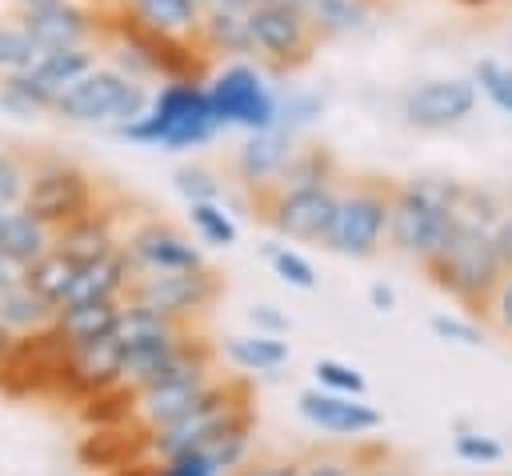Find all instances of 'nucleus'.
Returning <instances> with one entry per match:
<instances>
[{"mask_svg": "<svg viewBox=\"0 0 512 476\" xmlns=\"http://www.w3.org/2000/svg\"><path fill=\"white\" fill-rule=\"evenodd\" d=\"M424 276L448 292L472 320L488 312V300L492 292L500 288L504 280V264L496 256V244H492V228H476V224H460L452 220L444 240L436 244L432 256L420 260Z\"/></svg>", "mask_w": 512, "mask_h": 476, "instance_id": "1", "label": "nucleus"}, {"mask_svg": "<svg viewBox=\"0 0 512 476\" xmlns=\"http://www.w3.org/2000/svg\"><path fill=\"white\" fill-rule=\"evenodd\" d=\"M132 144L148 148H168V152H188L208 144L220 132V120L208 104L204 80H164L160 92L148 100V108L116 128Z\"/></svg>", "mask_w": 512, "mask_h": 476, "instance_id": "2", "label": "nucleus"}, {"mask_svg": "<svg viewBox=\"0 0 512 476\" xmlns=\"http://www.w3.org/2000/svg\"><path fill=\"white\" fill-rule=\"evenodd\" d=\"M456 192H460L456 180H428V176L392 184V212H388L392 248L412 260L432 256L452 224Z\"/></svg>", "mask_w": 512, "mask_h": 476, "instance_id": "3", "label": "nucleus"}, {"mask_svg": "<svg viewBox=\"0 0 512 476\" xmlns=\"http://www.w3.org/2000/svg\"><path fill=\"white\" fill-rule=\"evenodd\" d=\"M72 340L52 320L44 328L12 336L0 360V392L8 396H64L68 392Z\"/></svg>", "mask_w": 512, "mask_h": 476, "instance_id": "4", "label": "nucleus"}, {"mask_svg": "<svg viewBox=\"0 0 512 476\" xmlns=\"http://www.w3.org/2000/svg\"><path fill=\"white\" fill-rule=\"evenodd\" d=\"M388 212H392V184L364 176L352 180L340 196H336V216L332 228L324 236V248L348 260H368L380 252L384 236H388Z\"/></svg>", "mask_w": 512, "mask_h": 476, "instance_id": "5", "label": "nucleus"}, {"mask_svg": "<svg viewBox=\"0 0 512 476\" xmlns=\"http://www.w3.org/2000/svg\"><path fill=\"white\" fill-rule=\"evenodd\" d=\"M148 88L120 72L116 64H96L92 72H84L60 100H56V116L60 120H72V124H128L136 120L144 108H148Z\"/></svg>", "mask_w": 512, "mask_h": 476, "instance_id": "6", "label": "nucleus"}, {"mask_svg": "<svg viewBox=\"0 0 512 476\" xmlns=\"http://www.w3.org/2000/svg\"><path fill=\"white\" fill-rule=\"evenodd\" d=\"M220 296H224V276L208 264H196V268H172V272H132L120 300L160 312L168 320L192 324V316H204Z\"/></svg>", "mask_w": 512, "mask_h": 476, "instance_id": "7", "label": "nucleus"}, {"mask_svg": "<svg viewBox=\"0 0 512 476\" xmlns=\"http://www.w3.org/2000/svg\"><path fill=\"white\" fill-rule=\"evenodd\" d=\"M208 104L220 120V128H240V132H260L276 124L280 96L264 80V72L248 60H228L216 72L204 76Z\"/></svg>", "mask_w": 512, "mask_h": 476, "instance_id": "8", "label": "nucleus"}, {"mask_svg": "<svg viewBox=\"0 0 512 476\" xmlns=\"http://www.w3.org/2000/svg\"><path fill=\"white\" fill-rule=\"evenodd\" d=\"M336 184H268L256 188V216L272 224L288 240H316L324 244L332 216H336Z\"/></svg>", "mask_w": 512, "mask_h": 476, "instance_id": "9", "label": "nucleus"}, {"mask_svg": "<svg viewBox=\"0 0 512 476\" xmlns=\"http://www.w3.org/2000/svg\"><path fill=\"white\" fill-rule=\"evenodd\" d=\"M248 32H252L256 56L280 72L308 64L320 44V32L308 20L304 4H292V0H256L248 8Z\"/></svg>", "mask_w": 512, "mask_h": 476, "instance_id": "10", "label": "nucleus"}, {"mask_svg": "<svg viewBox=\"0 0 512 476\" xmlns=\"http://www.w3.org/2000/svg\"><path fill=\"white\" fill-rule=\"evenodd\" d=\"M96 196H100V188L84 168L64 164V160H48V164L32 168V180H28V192H24L20 208L32 212L40 224H48L56 232L72 220L92 216Z\"/></svg>", "mask_w": 512, "mask_h": 476, "instance_id": "11", "label": "nucleus"}, {"mask_svg": "<svg viewBox=\"0 0 512 476\" xmlns=\"http://www.w3.org/2000/svg\"><path fill=\"white\" fill-rule=\"evenodd\" d=\"M100 64V52L96 44H76V48H56V52H40L32 68L16 72V76H4V84H12L36 112H52L56 100L84 76Z\"/></svg>", "mask_w": 512, "mask_h": 476, "instance_id": "12", "label": "nucleus"}, {"mask_svg": "<svg viewBox=\"0 0 512 476\" xmlns=\"http://www.w3.org/2000/svg\"><path fill=\"white\" fill-rule=\"evenodd\" d=\"M400 112L412 128L448 132L476 112V84L464 76H436L420 80L400 96Z\"/></svg>", "mask_w": 512, "mask_h": 476, "instance_id": "13", "label": "nucleus"}, {"mask_svg": "<svg viewBox=\"0 0 512 476\" xmlns=\"http://www.w3.org/2000/svg\"><path fill=\"white\" fill-rule=\"evenodd\" d=\"M24 32L40 52L56 48H76V44H96L100 40V4L96 0H56L36 12H16Z\"/></svg>", "mask_w": 512, "mask_h": 476, "instance_id": "14", "label": "nucleus"}, {"mask_svg": "<svg viewBox=\"0 0 512 476\" xmlns=\"http://www.w3.org/2000/svg\"><path fill=\"white\" fill-rule=\"evenodd\" d=\"M128 256L136 264V272H172V268H196L200 248L192 244V236H184L176 224L168 220H144L140 228H132L128 236Z\"/></svg>", "mask_w": 512, "mask_h": 476, "instance_id": "15", "label": "nucleus"}, {"mask_svg": "<svg viewBox=\"0 0 512 476\" xmlns=\"http://www.w3.org/2000/svg\"><path fill=\"white\" fill-rule=\"evenodd\" d=\"M76 456H80V464L92 468V472H96V468H100V472L124 468V464H132V460L152 456V428H148L140 416L120 420V424H100V428H92V432L80 440Z\"/></svg>", "mask_w": 512, "mask_h": 476, "instance_id": "16", "label": "nucleus"}, {"mask_svg": "<svg viewBox=\"0 0 512 476\" xmlns=\"http://www.w3.org/2000/svg\"><path fill=\"white\" fill-rule=\"evenodd\" d=\"M124 380V344L116 340V332L72 344V364H68V400H84L92 392H104L112 384Z\"/></svg>", "mask_w": 512, "mask_h": 476, "instance_id": "17", "label": "nucleus"}, {"mask_svg": "<svg viewBox=\"0 0 512 476\" xmlns=\"http://www.w3.org/2000/svg\"><path fill=\"white\" fill-rule=\"evenodd\" d=\"M292 152H296L292 132H284L280 124H272V128L248 132V140L232 156V172H236V180L248 192H256V188H268V184L280 180V172L292 160Z\"/></svg>", "mask_w": 512, "mask_h": 476, "instance_id": "18", "label": "nucleus"}, {"mask_svg": "<svg viewBox=\"0 0 512 476\" xmlns=\"http://www.w3.org/2000/svg\"><path fill=\"white\" fill-rule=\"evenodd\" d=\"M300 416L336 436H364V432L380 428V412L368 408L364 396H344V392H328V388L300 392Z\"/></svg>", "mask_w": 512, "mask_h": 476, "instance_id": "19", "label": "nucleus"}, {"mask_svg": "<svg viewBox=\"0 0 512 476\" xmlns=\"http://www.w3.org/2000/svg\"><path fill=\"white\" fill-rule=\"evenodd\" d=\"M208 388H212V376H188V380H168V384L140 388V396H136V416H140L152 432H160V428H168V424L192 416V412L204 404Z\"/></svg>", "mask_w": 512, "mask_h": 476, "instance_id": "20", "label": "nucleus"}, {"mask_svg": "<svg viewBox=\"0 0 512 476\" xmlns=\"http://www.w3.org/2000/svg\"><path fill=\"white\" fill-rule=\"evenodd\" d=\"M184 332H192V324L168 320V316L148 312V308H136V304H124V308H120V320H116V340L124 344V356L160 352V348H168L172 340H180Z\"/></svg>", "mask_w": 512, "mask_h": 476, "instance_id": "21", "label": "nucleus"}, {"mask_svg": "<svg viewBox=\"0 0 512 476\" xmlns=\"http://www.w3.org/2000/svg\"><path fill=\"white\" fill-rule=\"evenodd\" d=\"M196 40L204 52H224V56H256L252 48V32H248V8L236 4H212L200 16Z\"/></svg>", "mask_w": 512, "mask_h": 476, "instance_id": "22", "label": "nucleus"}, {"mask_svg": "<svg viewBox=\"0 0 512 476\" xmlns=\"http://www.w3.org/2000/svg\"><path fill=\"white\" fill-rule=\"evenodd\" d=\"M52 248H60L64 256H72L76 264H92V260H100L104 252H112V248H120V244H116V232H112V224H108V212L96 208L92 216L56 228V232H52Z\"/></svg>", "mask_w": 512, "mask_h": 476, "instance_id": "23", "label": "nucleus"}, {"mask_svg": "<svg viewBox=\"0 0 512 476\" xmlns=\"http://www.w3.org/2000/svg\"><path fill=\"white\" fill-rule=\"evenodd\" d=\"M52 248V228L40 224L32 212L24 208H8L4 220H0V256L28 268L32 260H40L44 252Z\"/></svg>", "mask_w": 512, "mask_h": 476, "instance_id": "24", "label": "nucleus"}, {"mask_svg": "<svg viewBox=\"0 0 512 476\" xmlns=\"http://www.w3.org/2000/svg\"><path fill=\"white\" fill-rule=\"evenodd\" d=\"M120 4L136 24L164 32V36H196L200 16H204L196 0H120Z\"/></svg>", "mask_w": 512, "mask_h": 476, "instance_id": "25", "label": "nucleus"}, {"mask_svg": "<svg viewBox=\"0 0 512 476\" xmlns=\"http://www.w3.org/2000/svg\"><path fill=\"white\" fill-rule=\"evenodd\" d=\"M80 268H84V264H76V260H72V256H64L60 248H48L40 260H32V264L24 268V284H28L36 296H44L52 308H60V304H64V296L72 292V284H76Z\"/></svg>", "mask_w": 512, "mask_h": 476, "instance_id": "26", "label": "nucleus"}, {"mask_svg": "<svg viewBox=\"0 0 512 476\" xmlns=\"http://www.w3.org/2000/svg\"><path fill=\"white\" fill-rule=\"evenodd\" d=\"M120 308H124V300H88V304L60 308V312H56V324L64 328V336H68L72 344H84V340H96V336L116 332Z\"/></svg>", "mask_w": 512, "mask_h": 476, "instance_id": "27", "label": "nucleus"}, {"mask_svg": "<svg viewBox=\"0 0 512 476\" xmlns=\"http://www.w3.org/2000/svg\"><path fill=\"white\" fill-rule=\"evenodd\" d=\"M52 320H56V308H52L44 296H36L24 280L0 292V324H4V328H12V332H32V328H44V324H52Z\"/></svg>", "mask_w": 512, "mask_h": 476, "instance_id": "28", "label": "nucleus"}, {"mask_svg": "<svg viewBox=\"0 0 512 476\" xmlns=\"http://www.w3.org/2000/svg\"><path fill=\"white\" fill-rule=\"evenodd\" d=\"M228 360L244 372H272L288 360V344L276 332H256V336H228L224 344Z\"/></svg>", "mask_w": 512, "mask_h": 476, "instance_id": "29", "label": "nucleus"}, {"mask_svg": "<svg viewBox=\"0 0 512 476\" xmlns=\"http://www.w3.org/2000/svg\"><path fill=\"white\" fill-rule=\"evenodd\" d=\"M304 12L320 36H348L368 24L364 0H304Z\"/></svg>", "mask_w": 512, "mask_h": 476, "instance_id": "30", "label": "nucleus"}, {"mask_svg": "<svg viewBox=\"0 0 512 476\" xmlns=\"http://www.w3.org/2000/svg\"><path fill=\"white\" fill-rule=\"evenodd\" d=\"M136 396H140V392H136V384L120 380V384H112V388H104V392L84 396V400H80V416H84L92 428L132 420V416H136Z\"/></svg>", "mask_w": 512, "mask_h": 476, "instance_id": "31", "label": "nucleus"}, {"mask_svg": "<svg viewBox=\"0 0 512 476\" xmlns=\"http://www.w3.org/2000/svg\"><path fill=\"white\" fill-rule=\"evenodd\" d=\"M188 220H192L196 236L204 244H216V248H232L236 236H240L236 224H232V216L220 208V200H196V204H188Z\"/></svg>", "mask_w": 512, "mask_h": 476, "instance_id": "32", "label": "nucleus"}, {"mask_svg": "<svg viewBox=\"0 0 512 476\" xmlns=\"http://www.w3.org/2000/svg\"><path fill=\"white\" fill-rule=\"evenodd\" d=\"M36 56H40V48L24 32V24L20 20H0V80L32 68Z\"/></svg>", "mask_w": 512, "mask_h": 476, "instance_id": "33", "label": "nucleus"}, {"mask_svg": "<svg viewBox=\"0 0 512 476\" xmlns=\"http://www.w3.org/2000/svg\"><path fill=\"white\" fill-rule=\"evenodd\" d=\"M472 84H476V92H484L504 116H512V64L480 60V64L472 68Z\"/></svg>", "mask_w": 512, "mask_h": 476, "instance_id": "34", "label": "nucleus"}, {"mask_svg": "<svg viewBox=\"0 0 512 476\" xmlns=\"http://www.w3.org/2000/svg\"><path fill=\"white\" fill-rule=\"evenodd\" d=\"M28 180H32V168L24 164V156H16L12 148H0V204L4 208H20Z\"/></svg>", "mask_w": 512, "mask_h": 476, "instance_id": "35", "label": "nucleus"}, {"mask_svg": "<svg viewBox=\"0 0 512 476\" xmlns=\"http://www.w3.org/2000/svg\"><path fill=\"white\" fill-rule=\"evenodd\" d=\"M312 372H316V380H320V388H328V392H344V396H364V376L352 368V364H344V360H332V356H324V360H316L312 364Z\"/></svg>", "mask_w": 512, "mask_h": 476, "instance_id": "36", "label": "nucleus"}, {"mask_svg": "<svg viewBox=\"0 0 512 476\" xmlns=\"http://www.w3.org/2000/svg\"><path fill=\"white\" fill-rule=\"evenodd\" d=\"M324 112V100L320 96H308V92H292L288 100H280V112H276V124L284 128V132H300L304 124H312L316 116Z\"/></svg>", "mask_w": 512, "mask_h": 476, "instance_id": "37", "label": "nucleus"}, {"mask_svg": "<svg viewBox=\"0 0 512 476\" xmlns=\"http://www.w3.org/2000/svg\"><path fill=\"white\" fill-rule=\"evenodd\" d=\"M268 260H272V268H276V276L284 280V284H292V288H316V268L300 256V252H292V248H268Z\"/></svg>", "mask_w": 512, "mask_h": 476, "instance_id": "38", "label": "nucleus"}, {"mask_svg": "<svg viewBox=\"0 0 512 476\" xmlns=\"http://www.w3.org/2000/svg\"><path fill=\"white\" fill-rule=\"evenodd\" d=\"M176 192L188 204H196V200H220V180L208 168H200V164H184V168H176Z\"/></svg>", "mask_w": 512, "mask_h": 476, "instance_id": "39", "label": "nucleus"}, {"mask_svg": "<svg viewBox=\"0 0 512 476\" xmlns=\"http://www.w3.org/2000/svg\"><path fill=\"white\" fill-rule=\"evenodd\" d=\"M456 456L468 464H500L504 460V444L480 432H460L456 436Z\"/></svg>", "mask_w": 512, "mask_h": 476, "instance_id": "40", "label": "nucleus"}, {"mask_svg": "<svg viewBox=\"0 0 512 476\" xmlns=\"http://www.w3.org/2000/svg\"><path fill=\"white\" fill-rule=\"evenodd\" d=\"M484 324H488V328H496L500 336H508V340H512V272H504L500 288L492 292L488 312H484Z\"/></svg>", "mask_w": 512, "mask_h": 476, "instance_id": "41", "label": "nucleus"}, {"mask_svg": "<svg viewBox=\"0 0 512 476\" xmlns=\"http://www.w3.org/2000/svg\"><path fill=\"white\" fill-rule=\"evenodd\" d=\"M160 460V456H156ZM156 476H220V468L204 456V452H184V456H168L160 460Z\"/></svg>", "mask_w": 512, "mask_h": 476, "instance_id": "42", "label": "nucleus"}, {"mask_svg": "<svg viewBox=\"0 0 512 476\" xmlns=\"http://www.w3.org/2000/svg\"><path fill=\"white\" fill-rule=\"evenodd\" d=\"M224 476H300V460L292 456H264V460H240Z\"/></svg>", "mask_w": 512, "mask_h": 476, "instance_id": "43", "label": "nucleus"}, {"mask_svg": "<svg viewBox=\"0 0 512 476\" xmlns=\"http://www.w3.org/2000/svg\"><path fill=\"white\" fill-rule=\"evenodd\" d=\"M432 332L444 336V340L468 344V348H476V344L484 340V332L472 324V316H468V320H456V316H432Z\"/></svg>", "mask_w": 512, "mask_h": 476, "instance_id": "44", "label": "nucleus"}, {"mask_svg": "<svg viewBox=\"0 0 512 476\" xmlns=\"http://www.w3.org/2000/svg\"><path fill=\"white\" fill-rule=\"evenodd\" d=\"M300 476H352L348 456H328V452H312L300 460Z\"/></svg>", "mask_w": 512, "mask_h": 476, "instance_id": "45", "label": "nucleus"}, {"mask_svg": "<svg viewBox=\"0 0 512 476\" xmlns=\"http://www.w3.org/2000/svg\"><path fill=\"white\" fill-rule=\"evenodd\" d=\"M492 244H496V256H500L504 272H512V216H500L492 224Z\"/></svg>", "mask_w": 512, "mask_h": 476, "instance_id": "46", "label": "nucleus"}, {"mask_svg": "<svg viewBox=\"0 0 512 476\" xmlns=\"http://www.w3.org/2000/svg\"><path fill=\"white\" fill-rule=\"evenodd\" d=\"M156 468H160V460H132V464H124V468H112L108 476H156Z\"/></svg>", "mask_w": 512, "mask_h": 476, "instance_id": "47", "label": "nucleus"}, {"mask_svg": "<svg viewBox=\"0 0 512 476\" xmlns=\"http://www.w3.org/2000/svg\"><path fill=\"white\" fill-rule=\"evenodd\" d=\"M252 324H264V328H272V332H284V328H288V320L276 316L268 304H264V308H252Z\"/></svg>", "mask_w": 512, "mask_h": 476, "instance_id": "48", "label": "nucleus"}, {"mask_svg": "<svg viewBox=\"0 0 512 476\" xmlns=\"http://www.w3.org/2000/svg\"><path fill=\"white\" fill-rule=\"evenodd\" d=\"M372 304H376L380 312H388V308H392V292H388V288H380V284H372Z\"/></svg>", "mask_w": 512, "mask_h": 476, "instance_id": "49", "label": "nucleus"}, {"mask_svg": "<svg viewBox=\"0 0 512 476\" xmlns=\"http://www.w3.org/2000/svg\"><path fill=\"white\" fill-rule=\"evenodd\" d=\"M56 0H16V12H36V8H48Z\"/></svg>", "mask_w": 512, "mask_h": 476, "instance_id": "50", "label": "nucleus"}, {"mask_svg": "<svg viewBox=\"0 0 512 476\" xmlns=\"http://www.w3.org/2000/svg\"><path fill=\"white\" fill-rule=\"evenodd\" d=\"M456 4H464V8H488V4H496V0H456Z\"/></svg>", "mask_w": 512, "mask_h": 476, "instance_id": "51", "label": "nucleus"}, {"mask_svg": "<svg viewBox=\"0 0 512 476\" xmlns=\"http://www.w3.org/2000/svg\"><path fill=\"white\" fill-rule=\"evenodd\" d=\"M196 4H200V8H212V4H220V0H196Z\"/></svg>", "mask_w": 512, "mask_h": 476, "instance_id": "52", "label": "nucleus"}, {"mask_svg": "<svg viewBox=\"0 0 512 476\" xmlns=\"http://www.w3.org/2000/svg\"><path fill=\"white\" fill-rule=\"evenodd\" d=\"M4 212H8V208H4V204H0V220H4Z\"/></svg>", "mask_w": 512, "mask_h": 476, "instance_id": "53", "label": "nucleus"}]
</instances>
